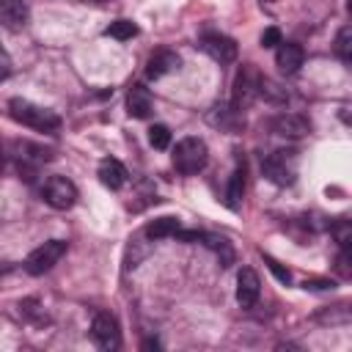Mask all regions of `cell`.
<instances>
[{
  "instance_id": "obj_1",
  "label": "cell",
  "mask_w": 352,
  "mask_h": 352,
  "mask_svg": "<svg viewBox=\"0 0 352 352\" xmlns=\"http://www.w3.org/2000/svg\"><path fill=\"white\" fill-rule=\"evenodd\" d=\"M8 116L22 124V126H30L36 132H58L60 129V116L50 107H41V104H33L28 99H19L14 96L8 102Z\"/></svg>"
},
{
  "instance_id": "obj_2",
  "label": "cell",
  "mask_w": 352,
  "mask_h": 352,
  "mask_svg": "<svg viewBox=\"0 0 352 352\" xmlns=\"http://www.w3.org/2000/svg\"><path fill=\"white\" fill-rule=\"evenodd\" d=\"M209 162V148L201 138H182L173 148V168L182 173V176H195L206 168Z\"/></svg>"
},
{
  "instance_id": "obj_3",
  "label": "cell",
  "mask_w": 352,
  "mask_h": 352,
  "mask_svg": "<svg viewBox=\"0 0 352 352\" xmlns=\"http://www.w3.org/2000/svg\"><path fill=\"white\" fill-rule=\"evenodd\" d=\"M63 256H66V242H63V239H47L44 245H38V248H33V250L28 253L25 270H28L30 275H44V272H50Z\"/></svg>"
},
{
  "instance_id": "obj_4",
  "label": "cell",
  "mask_w": 352,
  "mask_h": 352,
  "mask_svg": "<svg viewBox=\"0 0 352 352\" xmlns=\"http://www.w3.org/2000/svg\"><path fill=\"white\" fill-rule=\"evenodd\" d=\"M11 157L16 160L22 179L30 182L33 173H36V168H38L41 162L52 160V151L44 148V146H38V143H30V140H14V143H11Z\"/></svg>"
},
{
  "instance_id": "obj_5",
  "label": "cell",
  "mask_w": 352,
  "mask_h": 352,
  "mask_svg": "<svg viewBox=\"0 0 352 352\" xmlns=\"http://www.w3.org/2000/svg\"><path fill=\"white\" fill-rule=\"evenodd\" d=\"M258 85H261V74H258L250 63H245V66L236 72V77H234L231 104H234L236 110L250 107V104H253V99H258Z\"/></svg>"
},
{
  "instance_id": "obj_6",
  "label": "cell",
  "mask_w": 352,
  "mask_h": 352,
  "mask_svg": "<svg viewBox=\"0 0 352 352\" xmlns=\"http://www.w3.org/2000/svg\"><path fill=\"white\" fill-rule=\"evenodd\" d=\"M261 170H264V176H267L270 182H275V184H280V187L292 184V182H294V176H297L294 151H286V148H280V151H272L270 157H264V162H261Z\"/></svg>"
},
{
  "instance_id": "obj_7",
  "label": "cell",
  "mask_w": 352,
  "mask_h": 352,
  "mask_svg": "<svg viewBox=\"0 0 352 352\" xmlns=\"http://www.w3.org/2000/svg\"><path fill=\"white\" fill-rule=\"evenodd\" d=\"M41 198L52 206V209H72L77 204V187L72 179L66 176H50L41 184Z\"/></svg>"
},
{
  "instance_id": "obj_8",
  "label": "cell",
  "mask_w": 352,
  "mask_h": 352,
  "mask_svg": "<svg viewBox=\"0 0 352 352\" xmlns=\"http://www.w3.org/2000/svg\"><path fill=\"white\" fill-rule=\"evenodd\" d=\"M91 338L96 341L99 349H118L121 346V330H118V319L110 311H99L91 322Z\"/></svg>"
},
{
  "instance_id": "obj_9",
  "label": "cell",
  "mask_w": 352,
  "mask_h": 352,
  "mask_svg": "<svg viewBox=\"0 0 352 352\" xmlns=\"http://www.w3.org/2000/svg\"><path fill=\"white\" fill-rule=\"evenodd\" d=\"M198 47H201L212 60H217V63H234L236 55H239L236 41L228 38V36H223V33H204V36L198 38Z\"/></svg>"
},
{
  "instance_id": "obj_10",
  "label": "cell",
  "mask_w": 352,
  "mask_h": 352,
  "mask_svg": "<svg viewBox=\"0 0 352 352\" xmlns=\"http://www.w3.org/2000/svg\"><path fill=\"white\" fill-rule=\"evenodd\" d=\"M270 129L280 138H289V140H300L311 132V121L300 113H278L272 121H270Z\"/></svg>"
},
{
  "instance_id": "obj_11",
  "label": "cell",
  "mask_w": 352,
  "mask_h": 352,
  "mask_svg": "<svg viewBox=\"0 0 352 352\" xmlns=\"http://www.w3.org/2000/svg\"><path fill=\"white\" fill-rule=\"evenodd\" d=\"M261 294V278L253 267H242L236 272V302L242 308H253Z\"/></svg>"
},
{
  "instance_id": "obj_12",
  "label": "cell",
  "mask_w": 352,
  "mask_h": 352,
  "mask_svg": "<svg viewBox=\"0 0 352 352\" xmlns=\"http://www.w3.org/2000/svg\"><path fill=\"white\" fill-rule=\"evenodd\" d=\"M305 55H302V47L300 44H292V41H283L275 47V63L283 74H297L300 66H302Z\"/></svg>"
},
{
  "instance_id": "obj_13",
  "label": "cell",
  "mask_w": 352,
  "mask_h": 352,
  "mask_svg": "<svg viewBox=\"0 0 352 352\" xmlns=\"http://www.w3.org/2000/svg\"><path fill=\"white\" fill-rule=\"evenodd\" d=\"M151 107H154V102H151L148 88L140 85V82H135L129 88V94H126V113L132 118H148L151 116Z\"/></svg>"
},
{
  "instance_id": "obj_14",
  "label": "cell",
  "mask_w": 352,
  "mask_h": 352,
  "mask_svg": "<svg viewBox=\"0 0 352 352\" xmlns=\"http://www.w3.org/2000/svg\"><path fill=\"white\" fill-rule=\"evenodd\" d=\"M0 22L6 30H19L28 22V6L22 0H0Z\"/></svg>"
},
{
  "instance_id": "obj_15",
  "label": "cell",
  "mask_w": 352,
  "mask_h": 352,
  "mask_svg": "<svg viewBox=\"0 0 352 352\" xmlns=\"http://www.w3.org/2000/svg\"><path fill=\"white\" fill-rule=\"evenodd\" d=\"M99 182H102L104 187H110V190H121V187L126 184V168H124L118 160L104 157V160L99 162Z\"/></svg>"
},
{
  "instance_id": "obj_16",
  "label": "cell",
  "mask_w": 352,
  "mask_h": 352,
  "mask_svg": "<svg viewBox=\"0 0 352 352\" xmlns=\"http://www.w3.org/2000/svg\"><path fill=\"white\" fill-rule=\"evenodd\" d=\"M173 69H179V55L170 52V50H157V52L148 58V63H146V74H148L151 80L165 77V74L173 72Z\"/></svg>"
},
{
  "instance_id": "obj_17",
  "label": "cell",
  "mask_w": 352,
  "mask_h": 352,
  "mask_svg": "<svg viewBox=\"0 0 352 352\" xmlns=\"http://www.w3.org/2000/svg\"><path fill=\"white\" fill-rule=\"evenodd\" d=\"M182 231L179 217H154L151 223H146L143 236L146 239H165V236H176Z\"/></svg>"
},
{
  "instance_id": "obj_18",
  "label": "cell",
  "mask_w": 352,
  "mask_h": 352,
  "mask_svg": "<svg viewBox=\"0 0 352 352\" xmlns=\"http://www.w3.org/2000/svg\"><path fill=\"white\" fill-rule=\"evenodd\" d=\"M314 322H319V324H346V322H352V305H346V302L327 305V308L314 314Z\"/></svg>"
},
{
  "instance_id": "obj_19",
  "label": "cell",
  "mask_w": 352,
  "mask_h": 352,
  "mask_svg": "<svg viewBox=\"0 0 352 352\" xmlns=\"http://www.w3.org/2000/svg\"><path fill=\"white\" fill-rule=\"evenodd\" d=\"M242 195H245V168H236L231 176H228V187H226V206L228 209H239L242 204Z\"/></svg>"
},
{
  "instance_id": "obj_20",
  "label": "cell",
  "mask_w": 352,
  "mask_h": 352,
  "mask_svg": "<svg viewBox=\"0 0 352 352\" xmlns=\"http://www.w3.org/2000/svg\"><path fill=\"white\" fill-rule=\"evenodd\" d=\"M201 239H204V245H206V248H212V250L220 256V264H223V267H228V264L234 261V248H231V242H228L226 236L204 234V231H201Z\"/></svg>"
},
{
  "instance_id": "obj_21",
  "label": "cell",
  "mask_w": 352,
  "mask_h": 352,
  "mask_svg": "<svg viewBox=\"0 0 352 352\" xmlns=\"http://www.w3.org/2000/svg\"><path fill=\"white\" fill-rule=\"evenodd\" d=\"M258 96L264 99V102H272V104H286L289 102V94H286V88H280L275 80H270V77H261V85H258Z\"/></svg>"
},
{
  "instance_id": "obj_22",
  "label": "cell",
  "mask_w": 352,
  "mask_h": 352,
  "mask_svg": "<svg viewBox=\"0 0 352 352\" xmlns=\"http://www.w3.org/2000/svg\"><path fill=\"white\" fill-rule=\"evenodd\" d=\"M330 236H333L341 248L352 245V220H349V217H338V220H333V223H330Z\"/></svg>"
},
{
  "instance_id": "obj_23",
  "label": "cell",
  "mask_w": 352,
  "mask_h": 352,
  "mask_svg": "<svg viewBox=\"0 0 352 352\" xmlns=\"http://www.w3.org/2000/svg\"><path fill=\"white\" fill-rule=\"evenodd\" d=\"M333 50H336V55H338V58L352 60V25H344V28L336 33Z\"/></svg>"
},
{
  "instance_id": "obj_24",
  "label": "cell",
  "mask_w": 352,
  "mask_h": 352,
  "mask_svg": "<svg viewBox=\"0 0 352 352\" xmlns=\"http://www.w3.org/2000/svg\"><path fill=\"white\" fill-rule=\"evenodd\" d=\"M104 33H107L110 38L126 41V38L138 36V25H135V22H129V19H116V22H110V28H107Z\"/></svg>"
},
{
  "instance_id": "obj_25",
  "label": "cell",
  "mask_w": 352,
  "mask_h": 352,
  "mask_svg": "<svg viewBox=\"0 0 352 352\" xmlns=\"http://www.w3.org/2000/svg\"><path fill=\"white\" fill-rule=\"evenodd\" d=\"M19 314H22V319H28V322H47L44 308L38 305V300H36V297L22 300V302H19Z\"/></svg>"
},
{
  "instance_id": "obj_26",
  "label": "cell",
  "mask_w": 352,
  "mask_h": 352,
  "mask_svg": "<svg viewBox=\"0 0 352 352\" xmlns=\"http://www.w3.org/2000/svg\"><path fill=\"white\" fill-rule=\"evenodd\" d=\"M148 143H151L154 148H168V146H170V129H168L165 124H154V126L148 129Z\"/></svg>"
},
{
  "instance_id": "obj_27",
  "label": "cell",
  "mask_w": 352,
  "mask_h": 352,
  "mask_svg": "<svg viewBox=\"0 0 352 352\" xmlns=\"http://www.w3.org/2000/svg\"><path fill=\"white\" fill-rule=\"evenodd\" d=\"M336 272L344 278H352V245L341 248V253L336 256Z\"/></svg>"
},
{
  "instance_id": "obj_28",
  "label": "cell",
  "mask_w": 352,
  "mask_h": 352,
  "mask_svg": "<svg viewBox=\"0 0 352 352\" xmlns=\"http://www.w3.org/2000/svg\"><path fill=\"white\" fill-rule=\"evenodd\" d=\"M278 44H283V36H280V30L278 28H267L264 33H261V47H278Z\"/></svg>"
},
{
  "instance_id": "obj_29",
  "label": "cell",
  "mask_w": 352,
  "mask_h": 352,
  "mask_svg": "<svg viewBox=\"0 0 352 352\" xmlns=\"http://www.w3.org/2000/svg\"><path fill=\"white\" fill-rule=\"evenodd\" d=\"M333 286H336V283L327 280V278H311V280L302 283V289H311V292H327V289H333Z\"/></svg>"
},
{
  "instance_id": "obj_30",
  "label": "cell",
  "mask_w": 352,
  "mask_h": 352,
  "mask_svg": "<svg viewBox=\"0 0 352 352\" xmlns=\"http://www.w3.org/2000/svg\"><path fill=\"white\" fill-rule=\"evenodd\" d=\"M270 261V270L278 275V280H283V283H289V270H280V264L278 261H272V258H267Z\"/></svg>"
},
{
  "instance_id": "obj_31",
  "label": "cell",
  "mask_w": 352,
  "mask_h": 352,
  "mask_svg": "<svg viewBox=\"0 0 352 352\" xmlns=\"http://www.w3.org/2000/svg\"><path fill=\"white\" fill-rule=\"evenodd\" d=\"M8 72H11V60H8V55L3 52V80L8 77Z\"/></svg>"
},
{
  "instance_id": "obj_32",
  "label": "cell",
  "mask_w": 352,
  "mask_h": 352,
  "mask_svg": "<svg viewBox=\"0 0 352 352\" xmlns=\"http://www.w3.org/2000/svg\"><path fill=\"white\" fill-rule=\"evenodd\" d=\"M346 11H349V14H352V0H349V3H346Z\"/></svg>"
},
{
  "instance_id": "obj_33",
  "label": "cell",
  "mask_w": 352,
  "mask_h": 352,
  "mask_svg": "<svg viewBox=\"0 0 352 352\" xmlns=\"http://www.w3.org/2000/svg\"><path fill=\"white\" fill-rule=\"evenodd\" d=\"M264 3H275V0H264Z\"/></svg>"
}]
</instances>
